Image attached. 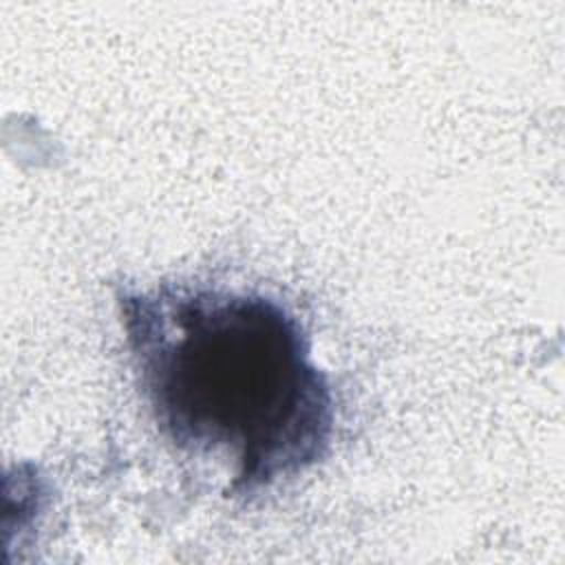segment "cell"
<instances>
[{"label":"cell","instance_id":"cell-1","mask_svg":"<svg viewBox=\"0 0 565 565\" xmlns=\"http://www.w3.org/2000/svg\"><path fill=\"white\" fill-rule=\"evenodd\" d=\"M141 395L181 450H225L252 497L324 457L335 404L307 333L280 302L216 287L117 294Z\"/></svg>","mask_w":565,"mask_h":565}]
</instances>
